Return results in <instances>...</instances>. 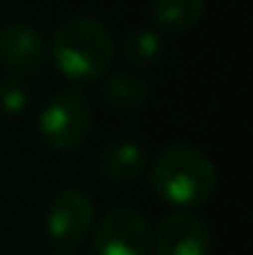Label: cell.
Returning <instances> with one entry per match:
<instances>
[{
  "label": "cell",
  "instance_id": "cell-1",
  "mask_svg": "<svg viewBox=\"0 0 253 255\" xmlns=\"http://www.w3.org/2000/svg\"><path fill=\"white\" fill-rule=\"evenodd\" d=\"M152 186L157 196L171 206H201L216 191V166L201 149L174 144L159 154L152 171Z\"/></svg>",
  "mask_w": 253,
  "mask_h": 255
},
{
  "label": "cell",
  "instance_id": "cell-2",
  "mask_svg": "<svg viewBox=\"0 0 253 255\" xmlns=\"http://www.w3.org/2000/svg\"><path fill=\"white\" fill-rule=\"evenodd\" d=\"M57 67L75 82L99 80L114 57V40L104 22L94 17H72L62 22L52 37Z\"/></svg>",
  "mask_w": 253,
  "mask_h": 255
},
{
  "label": "cell",
  "instance_id": "cell-3",
  "mask_svg": "<svg viewBox=\"0 0 253 255\" xmlns=\"http://www.w3.org/2000/svg\"><path fill=\"white\" fill-rule=\"evenodd\" d=\"M92 127V107L80 89H65L55 94L40 112L42 139L60 151L75 149L84 141Z\"/></svg>",
  "mask_w": 253,
  "mask_h": 255
},
{
  "label": "cell",
  "instance_id": "cell-4",
  "mask_svg": "<svg viewBox=\"0 0 253 255\" xmlns=\"http://www.w3.org/2000/svg\"><path fill=\"white\" fill-rule=\"evenodd\" d=\"M152 228L132 208L109 211L94 228V255H149Z\"/></svg>",
  "mask_w": 253,
  "mask_h": 255
},
{
  "label": "cell",
  "instance_id": "cell-5",
  "mask_svg": "<svg viewBox=\"0 0 253 255\" xmlns=\"http://www.w3.org/2000/svg\"><path fill=\"white\" fill-rule=\"evenodd\" d=\"M157 255H209L211 236L201 218L189 213H174L164 218L152 236Z\"/></svg>",
  "mask_w": 253,
  "mask_h": 255
},
{
  "label": "cell",
  "instance_id": "cell-6",
  "mask_svg": "<svg viewBox=\"0 0 253 255\" xmlns=\"http://www.w3.org/2000/svg\"><path fill=\"white\" fill-rule=\"evenodd\" d=\"M92 218H94L92 201L82 191H62L50 203L45 226H47V233L52 241L70 246V243H77L89 231Z\"/></svg>",
  "mask_w": 253,
  "mask_h": 255
},
{
  "label": "cell",
  "instance_id": "cell-7",
  "mask_svg": "<svg viewBox=\"0 0 253 255\" xmlns=\"http://www.w3.org/2000/svg\"><path fill=\"white\" fill-rule=\"evenodd\" d=\"M0 60L15 75H35L45 62L42 35L25 22L5 25L0 30Z\"/></svg>",
  "mask_w": 253,
  "mask_h": 255
},
{
  "label": "cell",
  "instance_id": "cell-8",
  "mask_svg": "<svg viewBox=\"0 0 253 255\" xmlns=\"http://www.w3.org/2000/svg\"><path fill=\"white\" fill-rule=\"evenodd\" d=\"M147 161L144 149L137 141H117L109 144L99 156V171L112 181H129L134 178Z\"/></svg>",
  "mask_w": 253,
  "mask_h": 255
},
{
  "label": "cell",
  "instance_id": "cell-9",
  "mask_svg": "<svg viewBox=\"0 0 253 255\" xmlns=\"http://www.w3.org/2000/svg\"><path fill=\"white\" fill-rule=\"evenodd\" d=\"M154 22L169 32H184L204 15V0H154Z\"/></svg>",
  "mask_w": 253,
  "mask_h": 255
},
{
  "label": "cell",
  "instance_id": "cell-10",
  "mask_svg": "<svg viewBox=\"0 0 253 255\" xmlns=\"http://www.w3.org/2000/svg\"><path fill=\"white\" fill-rule=\"evenodd\" d=\"M149 94L147 80L137 77V75H114L112 80H107V85L102 87V97L107 104L117 107V109H134L142 107L144 99Z\"/></svg>",
  "mask_w": 253,
  "mask_h": 255
},
{
  "label": "cell",
  "instance_id": "cell-11",
  "mask_svg": "<svg viewBox=\"0 0 253 255\" xmlns=\"http://www.w3.org/2000/svg\"><path fill=\"white\" fill-rule=\"evenodd\" d=\"M162 52V37L154 30H134L124 42V57L134 67H149Z\"/></svg>",
  "mask_w": 253,
  "mask_h": 255
},
{
  "label": "cell",
  "instance_id": "cell-12",
  "mask_svg": "<svg viewBox=\"0 0 253 255\" xmlns=\"http://www.w3.org/2000/svg\"><path fill=\"white\" fill-rule=\"evenodd\" d=\"M27 107V89L17 80H2L0 82V114H20Z\"/></svg>",
  "mask_w": 253,
  "mask_h": 255
},
{
  "label": "cell",
  "instance_id": "cell-13",
  "mask_svg": "<svg viewBox=\"0 0 253 255\" xmlns=\"http://www.w3.org/2000/svg\"><path fill=\"white\" fill-rule=\"evenodd\" d=\"M52 255H75V253H72L70 248H57V251H55Z\"/></svg>",
  "mask_w": 253,
  "mask_h": 255
}]
</instances>
